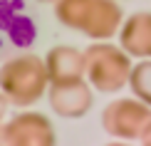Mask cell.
<instances>
[{"label": "cell", "mask_w": 151, "mask_h": 146, "mask_svg": "<svg viewBox=\"0 0 151 146\" xmlns=\"http://www.w3.org/2000/svg\"><path fill=\"white\" fill-rule=\"evenodd\" d=\"M55 17L70 30L87 35L89 40H111L119 35L124 12L116 0H57Z\"/></svg>", "instance_id": "cell-1"}, {"label": "cell", "mask_w": 151, "mask_h": 146, "mask_svg": "<svg viewBox=\"0 0 151 146\" xmlns=\"http://www.w3.org/2000/svg\"><path fill=\"white\" fill-rule=\"evenodd\" d=\"M0 89L12 106H32L50 89L47 65L37 55H17L0 67Z\"/></svg>", "instance_id": "cell-2"}, {"label": "cell", "mask_w": 151, "mask_h": 146, "mask_svg": "<svg viewBox=\"0 0 151 146\" xmlns=\"http://www.w3.org/2000/svg\"><path fill=\"white\" fill-rule=\"evenodd\" d=\"M131 55L122 45H111L109 40L92 42L84 50V79L102 94H116L129 87Z\"/></svg>", "instance_id": "cell-3"}, {"label": "cell", "mask_w": 151, "mask_h": 146, "mask_svg": "<svg viewBox=\"0 0 151 146\" xmlns=\"http://www.w3.org/2000/svg\"><path fill=\"white\" fill-rule=\"evenodd\" d=\"M149 122H151V106L136 97L114 99L102 111V129L109 136L124 139V141H139Z\"/></svg>", "instance_id": "cell-4"}, {"label": "cell", "mask_w": 151, "mask_h": 146, "mask_svg": "<svg viewBox=\"0 0 151 146\" xmlns=\"http://www.w3.org/2000/svg\"><path fill=\"white\" fill-rule=\"evenodd\" d=\"M3 126V144L8 146H52L55 126L40 111H20Z\"/></svg>", "instance_id": "cell-5"}, {"label": "cell", "mask_w": 151, "mask_h": 146, "mask_svg": "<svg viewBox=\"0 0 151 146\" xmlns=\"http://www.w3.org/2000/svg\"><path fill=\"white\" fill-rule=\"evenodd\" d=\"M94 87L87 79L77 82H62V84H50L47 89V101L52 111L62 119H82L89 114L94 104Z\"/></svg>", "instance_id": "cell-6"}, {"label": "cell", "mask_w": 151, "mask_h": 146, "mask_svg": "<svg viewBox=\"0 0 151 146\" xmlns=\"http://www.w3.org/2000/svg\"><path fill=\"white\" fill-rule=\"evenodd\" d=\"M50 84L84 79V52L72 45H55L45 57Z\"/></svg>", "instance_id": "cell-7"}, {"label": "cell", "mask_w": 151, "mask_h": 146, "mask_svg": "<svg viewBox=\"0 0 151 146\" xmlns=\"http://www.w3.org/2000/svg\"><path fill=\"white\" fill-rule=\"evenodd\" d=\"M119 45L136 60L151 57V10L134 12L122 22L119 30Z\"/></svg>", "instance_id": "cell-8"}, {"label": "cell", "mask_w": 151, "mask_h": 146, "mask_svg": "<svg viewBox=\"0 0 151 146\" xmlns=\"http://www.w3.org/2000/svg\"><path fill=\"white\" fill-rule=\"evenodd\" d=\"M129 89H131V94H134L136 99L146 101L151 106V57H144V60H139L131 67Z\"/></svg>", "instance_id": "cell-9"}, {"label": "cell", "mask_w": 151, "mask_h": 146, "mask_svg": "<svg viewBox=\"0 0 151 146\" xmlns=\"http://www.w3.org/2000/svg\"><path fill=\"white\" fill-rule=\"evenodd\" d=\"M8 109H10V99L3 94V89H0V124L5 122V114H8Z\"/></svg>", "instance_id": "cell-10"}, {"label": "cell", "mask_w": 151, "mask_h": 146, "mask_svg": "<svg viewBox=\"0 0 151 146\" xmlns=\"http://www.w3.org/2000/svg\"><path fill=\"white\" fill-rule=\"evenodd\" d=\"M141 144H146V146H151V122H149V126L144 129V134H141V139H139Z\"/></svg>", "instance_id": "cell-11"}, {"label": "cell", "mask_w": 151, "mask_h": 146, "mask_svg": "<svg viewBox=\"0 0 151 146\" xmlns=\"http://www.w3.org/2000/svg\"><path fill=\"white\" fill-rule=\"evenodd\" d=\"M40 3H57V0H40Z\"/></svg>", "instance_id": "cell-12"}]
</instances>
